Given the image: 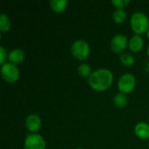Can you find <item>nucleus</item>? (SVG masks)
Returning a JSON list of instances; mask_svg holds the SVG:
<instances>
[{"mask_svg":"<svg viewBox=\"0 0 149 149\" xmlns=\"http://www.w3.org/2000/svg\"><path fill=\"white\" fill-rule=\"evenodd\" d=\"M113 81V72L107 68H100L93 71L88 77V83L91 87L97 91L108 89Z\"/></svg>","mask_w":149,"mask_h":149,"instance_id":"obj_1","label":"nucleus"},{"mask_svg":"<svg viewBox=\"0 0 149 149\" xmlns=\"http://www.w3.org/2000/svg\"><path fill=\"white\" fill-rule=\"evenodd\" d=\"M132 30L137 34H142L149 30V19L147 15L141 11H135L131 17Z\"/></svg>","mask_w":149,"mask_h":149,"instance_id":"obj_2","label":"nucleus"},{"mask_svg":"<svg viewBox=\"0 0 149 149\" xmlns=\"http://www.w3.org/2000/svg\"><path fill=\"white\" fill-rule=\"evenodd\" d=\"M71 52L74 58L79 60H84L87 58L90 54V46L86 41L83 39H78L72 43Z\"/></svg>","mask_w":149,"mask_h":149,"instance_id":"obj_3","label":"nucleus"},{"mask_svg":"<svg viewBox=\"0 0 149 149\" xmlns=\"http://www.w3.org/2000/svg\"><path fill=\"white\" fill-rule=\"evenodd\" d=\"M1 75L5 81L9 83H14L18 79L20 76V72L16 65L10 62L4 63L1 66Z\"/></svg>","mask_w":149,"mask_h":149,"instance_id":"obj_4","label":"nucleus"},{"mask_svg":"<svg viewBox=\"0 0 149 149\" xmlns=\"http://www.w3.org/2000/svg\"><path fill=\"white\" fill-rule=\"evenodd\" d=\"M136 85L135 77L129 72L122 74L118 81V88L122 93H131Z\"/></svg>","mask_w":149,"mask_h":149,"instance_id":"obj_5","label":"nucleus"},{"mask_svg":"<svg viewBox=\"0 0 149 149\" xmlns=\"http://www.w3.org/2000/svg\"><path fill=\"white\" fill-rule=\"evenodd\" d=\"M45 139L38 134H29L24 141V149H45Z\"/></svg>","mask_w":149,"mask_h":149,"instance_id":"obj_6","label":"nucleus"},{"mask_svg":"<svg viewBox=\"0 0 149 149\" xmlns=\"http://www.w3.org/2000/svg\"><path fill=\"white\" fill-rule=\"evenodd\" d=\"M127 38L126 35L122 34V33H119L114 35L112 39H111V43H110V46L112 51H113L114 52H123L127 45Z\"/></svg>","mask_w":149,"mask_h":149,"instance_id":"obj_7","label":"nucleus"},{"mask_svg":"<svg viewBox=\"0 0 149 149\" xmlns=\"http://www.w3.org/2000/svg\"><path fill=\"white\" fill-rule=\"evenodd\" d=\"M41 125H42V120L38 114H34V113L30 114L27 116L25 120L26 128L33 134H36L37 132L39 131Z\"/></svg>","mask_w":149,"mask_h":149,"instance_id":"obj_8","label":"nucleus"},{"mask_svg":"<svg viewBox=\"0 0 149 149\" xmlns=\"http://www.w3.org/2000/svg\"><path fill=\"white\" fill-rule=\"evenodd\" d=\"M24 58H25L24 52L19 48H15V49L11 50L8 54V58H9L10 62L14 65L22 63L24 61Z\"/></svg>","mask_w":149,"mask_h":149,"instance_id":"obj_9","label":"nucleus"},{"mask_svg":"<svg viewBox=\"0 0 149 149\" xmlns=\"http://www.w3.org/2000/svg\"><path fill=\"white\" fill-rule=\"evenodd\" d=\"M134 132L136 135L141 139H148L149 138V124L146 122H139L134 127Z\"/></svg>","mask_w":149,"mask_h":149,"instance_id":"obj_10","label":"nucleus"},{"mask_svg":"<svg viewBox=\"0 0 149 149\" xmlns=\"http://www.w3.org/2000/svg\"><path fill=\"white\" fill-rule=\"evenodd\" d=\"M129 48L132 52H139L143 47V39L141 35H134L133 36L130 40L128 41Z\"/></svg>","mask_w":149,"mask_h":149,"instance_id":"obj_11","label":"nucleus"},{"mask_svg":"<svg viewBox=\"0 0 149 149\" xmlns=\"http://www.w3.org/2000/svg\"><path fill=\"white\" fill-rule=\"evenodd\" d=\"M67 5L66 0H51L50 6L55 12L63 11Z\"/></svg>","mask_w":149,"mask_h":149,"instance_id":"obj_12","label":"nucleus"},{"mask_svg":"<svg viewBox=\"0 0 149 149\" xmlns=\"http://www.w3.org/2000/svg\"><path fill=\"white\" fill-rule=\"evenodd\" d=\"M10 25H11V22L9 17L4 13H2L0 15V31L3 32L8 31L10 28Z\"/></svg>","mask_w":149,"mask_h":149,"instance_id":"obj_13","label":"nucleus"},{"mask_svg":"<svg viewBox=\"0 0 149 149\" xmlns=\"http://www.w3.org/2000/svg\"><path fill=\"white\" fill-rule=\"evenodd\" d=\"M113 103L117 107H124L127 104V98L125 93H120L113 97Z\"/></svg>","mask_w":149,"mask_h":149,"instance_id":"obj_14","label":"nucleus"},{"mask_svg":"<svg viewBox=\"0 0 149 149\" xmlns=\"http://www.w3.org/2000/svg\"><path fill=\"white\" fill-rule=\"evenodd\" d=\"M120 60L122 63V65L126 66H131L135 63V58L128 52L121 54L120 56Z\"/></svg>","mask_w":149,"mask_h":149,"instance_id":"obj_15","label":"nucleus"},{"mask_svg":"<svg viewBox=\"0 0 149 149\" xmlns=\"http://www.w3.org/2000/svg\"><path fill=\"white\" fill-rule=\"evenodd\" d=\"M113 20L116 23L121 24L127 18V12L125 11L124 9H116L114 10V12H113Z\"/></svg>","mask_w":149,"mask_h":149,"instance_id":"obj_16","label":"nucleus"},{"mask_svg":"<svg viewBox=\"0 0 149 149\" xmlns=\"http://www.w3.org/2000/svg\"><path fill=\"white\" fill-rule=\"evenodd\" d=\"M91 70H92L91 66L86 63L80 64L78 67V72L81 77H87L88 78L91 75V73L93 72Z\"/></svg>","mask_w":149,"mask_h":149,"instance_id":"obj_17","label":"nucleus"},{"mask_svg":"<svg viewBox=\"0 0 149 149\" xmlns=\"http://www.w3.org/2000/svg\"><path fill=\"white\" fill-rule=\"evenodd\" d=\"M129 0H113L112 3L117 7V9H123L125 6H127L129 3Z\"/></svg>","mask_w":149,"mask_h":149,"instance_id":"obj_18","label":"nucleus"},{"mask_svg":"<svg viewBox=\"0 0 149 149\" xmlns=\"http://www.w3.org/2000/svg\"><path fill=\"white\" fill-rule=\"evenodd\" d=\"M6 58H7V52L3 46H0V62L2 65L5 63Z\"/></svg>","mask_w":149,"mask_h":149,"instance_id":"obj_19","label":"nucleus"},{"mask_svg":"<svg viewBox=\"0 0 149 149\" xmlns=\"http://www.w3.org/2000/svg\"><path fill=\"white\" fill-rule=\"evenodd\" d=\"M148 56L149 57V45H148Z\"/></svg>","mask_w":149,"mask_h":149,"instance_id":"obj_20","label":"nucleus"},{"mask_svg":"<svg viewBox=\"0 0 149 149\" xmlns=\"http://www.w3.org/2000/svg\"><path fill=\"white\" fill-rule=\"evenodd\" d=\"M148 38H149V30L148 31Z\"/></svg>","mask_w":149,"mask_h":149,"instance_id":"obj_21","label":"nucleus"},{"mask_svg":"<svg viewBox=\"0 0 149 149\" xmlns=\"http://www.w3.org/2000/svg\"><path fill=\"white\" fill-rule=\"evenodd\" d=\"M76 149H84V148H76Z\"/></svg>","mask_w":149,"mask_h":149,"instance_id":"obj_22","label":"nucleus"}]
</instances>
